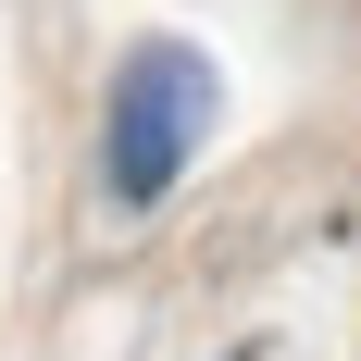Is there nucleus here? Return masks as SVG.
Listing matches in <instances>:
<instances>
[{
	"label": "nucleus",
	"instance_id": "f257e3e1",
	"mask_svg": "<svg viewBox=\"0 0 361 361\" xmlns=\"http://www.w3.org/2000/svg\"><path fill=\"white\" fill-rule=\"evenodd\" d=\"M200 125H212V63H200L187 37H137V50L112 63V112H100V187H112V212H149V200L187 175Z\"/></svg>",
	"mask_w": 361,
	"mask_h": 361
}]
</instances>
